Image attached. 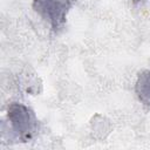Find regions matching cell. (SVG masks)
Here are the masks:
<instances>
[{"mask_svg":"<svg viewBox=\"0 0 150 150\" xmlns=\"http://www.w3.org/2000/svg\"><path fill=\"white\" fill-rule=\"evenodd\" d=\"M7 121L11 137L15 142L27 143L32 141L39 129V121L35 112L27 105L13 102L7 108Z\"/></svg>","mask_w":150,"mask_h":150,"instance_id":"6da1fadb","label":"cell"},{"mask_svg":"<svg viewBox=\"0 0 150 150\" xmlns=\"http://www.w3.org/2000/svg\"><path fill=\"white\" fill-rule=\"evenodd\" d=\"M74 0H33L32 7L48 25L53 33L57 34L67 22V15Z\"/></svg>","mask_w":150,"mask_h":150,"instance_id":"7a4b0ae2","label":"cell"},{"mask_svg":"<svg viewBox=\"0 0 150 150\" xmlns=\"http://www.w3.org/2000/svg\"><path fill=\"white\" fill-rule=\"evenodd\" d=\"M135 93L142 105L146 110H150V69H144L138 73Z\"/></svg>","mask_w":150,"mask_h":150,"instance_id":"3957f363","label":"cell"},{"mask_svg":"<svg viewBox=\"0 0 150 150\" xmlns=\"http://www.w3.org/2000/svg\"><path fill=\"white\" fill-rule=\"evenodd\" d=\"M132 4H135V5H137V4H142V2H144L145 0H130Z\"/></svg>","mask_w":150,"mask_h":150,"instance_id":"277c9868","label":"cell"}]
</instances>
